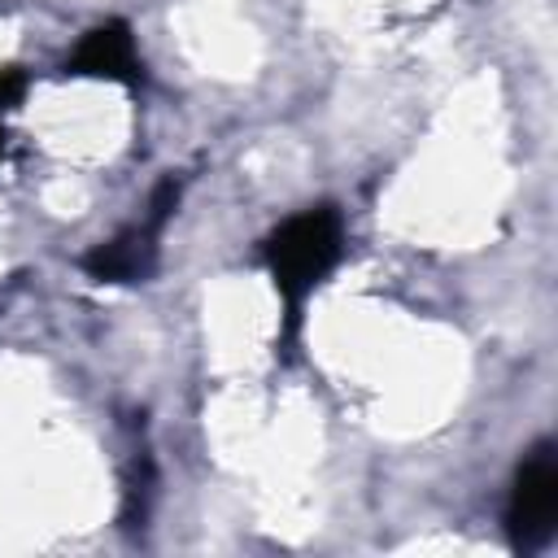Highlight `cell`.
<instances>
[{
	"label": "cell",
	"mask_w": 558,
	"mask_h": 558,
	"mask_svg": "<svg viewBox=\"0 0 558 558\" xmlns=\"http://www.w3.org/2000/svg\"><path fill=\"white\" fill-rule=\"evenodd\" d=\"M65 74L74 78H105V83H140V48L135 35L122 17L96 22L92 31H83V39L70 48L65 57Z\"/></svg>",
	"instance_id": "obj_4"
},
{
	"label": "cell",
	"mask_w": 558,
	"mask_h": 558,
	"mask_svg": "<svg viewBox=\"0 0 558 558\" xmlns=\"http://www.w3.org/2000/svg\"><path fill=\"white\" fill-rule=\"evenodd\" d=\"M344 253V218L336 205H305L288 214L262 244L266 275L288 310V336L301 323L305 296L331 275V266Z\"/></svg>",
	"instance_id": "obj_1"
},
{
	"label": "cell",
	"mask_w": 558,
	"mask_h": 558,
	"mask_svg": "<svg viewBox=\"0 0 558 558\" xmlns=\"http://www.w3.org/2000/svg\"><path fill=\"white\" fill-rule=\"evenodd\" d=\"M22 92H26V74L17 65H4L0 70V157H4V113L22 100Z\"/></svg>",
	"instance_id": "obj_5"
},
{
	"label": "cell",
	"mask_w": 558,
	"mask_h": 558,
	"mask_svg": "<svg viewBox=\"0 0 558 558\" xmlns=\"http://www.w3.org/2000/svg\"><path fill=\"white\" fill-rule=\"evenodd\" d=\"M558 523V453L549 440L527 449V458L514 471L510 501H506V527L514 549H541L554 536Z\"/></svg>",
	"instance_id": "obj_3"
},
{
	"label": "cell",
	"mask_w": 558,
	"mask_h": 558,
	"mask_svg": "<svg viewBox=\"0 0 558 558\" xmlns=\"http://www.w3.org/2000/svg\"><path fill=\"white\" fill-rule=\"evenodd\" d=\"M174 209H179V179L170 174V179H161V183L153 187L144 222H131V227H122L118 235L100 240V244L83 257V270H87L96 283H140V279H148V275L157 270V253H161L157 240H161L166 222L174 218Z\"/></svg>",
	"instance_id": "obj_2"
}]
</instances>
